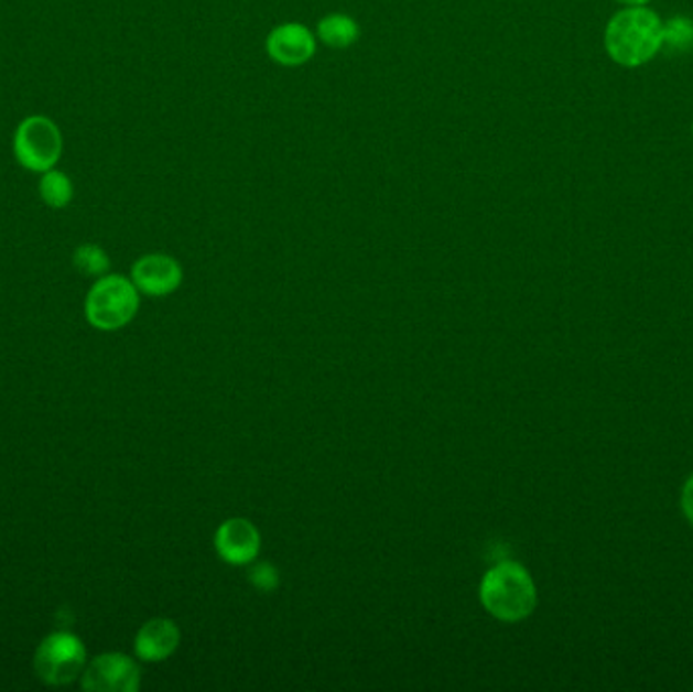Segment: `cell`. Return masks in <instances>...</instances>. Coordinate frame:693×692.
Wrapping results in <instances>:
<instances>
[{
	"instance_id": "cell-1",
	"label": "cell",
	"mask_w": 693,
	"mask_h": 692,
	"mask_svg": "<svg viewBox=\"0 0 693 692\" xmlns=\"http://www.w3.org/2000/svg\"><path fill=\"white\" fill-rule=\"evenodd\" d=\"M663 43V21L647 7H627L606 25V52L622 67L651 62Z\"/></svg>"
},
{
	"instance_id": "cell-2",
	"label": "cell",
	"mask_w": 693,
	"mask_h": 692,
	"mask_svg": "<svg viewBox=\"0 0 693 692\" xmlns=\"http://www.w3.org/2000/svg\"><path fill=\"white\" fill-rule=\"evenodd\" d=\"M479 595L483 607L507 624L530 617L538 605V590L530 571L516 561L491 566L480 581Z\"/></svg>"
},
{
	"instance_id": "cell-3",
	"label": "cell",
	"mask_w": 693,
	"mask_h": 692,
	"mask_svg": "<svg viewBox=\"0 0 693 692\" xmlns=\"http://www.w3.org/2000/svg\"><path fill=\"white\" fill-rule=\"evenodd\" d=\"M139 289L120 274H104L86 296L89 325L101 332L122 329L139 313Z\"/></svg>"
},
{
	"instance_id": "cell-4",
	"label": "cell",
	"mask_w": 693,
	"mask_h": 692,
	"mask_svg": "<svg viewBox=\"0 0 693 692\" xmlns=\"http://www.w3.org/2000/svg\"><path fill=\"white\" fill-rule=\"evenodd\" d=\"M14 159L33 173L55 169L64 153V137L47 116H29L14 132Z\"/></svg>"
},
{
	"instance_id": "cell-5",
	"label": "cell",
	"mask_w": 693,
	"mask_h": 692,
	"mask_svg": "<svg viewBox=\"0 0 693 692\" xmlns=\"http://www.w3.org/2000/svg\"><path fill=\"white\" fill-rule=\"evenodd\" d=\"M86 660H88L86 646L76 634L53 631L39 644L35 670L43 682L53 686H64L84 674Z\"/></svg>"
},
{
	"instance_id": "cell-6",
	"label": "cell",
	"mask_w": 693,
	"mask_h": 692,
	"mask_svg": "<svg viewBox=\"0 0 693 692\" xmlns=\"http://www.w3.org/2000/svg\"><path fill=\"white\" fill-rule=\"evenodd\" d=\"M82 689L89 692H137L140 668L130 656L108 652L89 662L82 674Z\"/></svg>"
},
{
	"instance_id": "cell-7",
	"label": "cell",
	"mask_w": 693,
	"mask_h": 692,
	"mask_svg": "<svg viewBox=\"0 0 693 692\" xmlns=\"http://www.w3.org/2000/svg\"><path fill=\"white\" fill-rule=\"evenodd\" d=\"M266 53L282 67H301L315 57L316 37L308 26L284 23L270 31L266 39Z\"/></svg>"
},
{
	"instance_id": "cell-8",
	"label": "cell",
	"mask_w": 693,
	"mask_h": 692,
	"mask_svg": "<svg viewBox=\"0 0 693 692\" xmlns=\"http://www.w3.org/2000/svg\"><path fill=\"white\" fill-rule=\"evenodd\" d=\"M215 551L227 564H252L262 547L260 530L246 518H229L215 532Z\"/></svg>"
},
{
	"instance_id": "cell-9",
	"label": "cell",
	"mask_w": 693,
	"mask_h": 692,
	"mask_svg": "<svg viewBox=\"0 0 693 692\" xmlns=\"http://www.w3.org/2000/svg\"><path fill=\"white\" fill-rule=\"evenodd\" d=\"M130 281L139 293L149 296H166L175 293L183 282V269L169 255H147L139 258L130 272Z\"/></svg>"
},
{
	"instance_id": "cell-10",
	"label": "cell",
	"mask_w": 693,
	"mask_h": 692,
	"mask_svg": "<svg viewBox=\"0 0 693 692\" xmlns=\"http://www.w3.org/2000/svg\"><path fill=\"white\" fill-rule=\"evenodd\" d=\"M181 629L173 619L156 617L147 621L137 634L134 652L142 662H163L177 652Z\"/></svg>"
},
{
	"instance_id": "cell-11",
	"label": "cell",
	"mask_w": 693,
	"mask_h": 692,
	"mask_svg": "<svg viewBox=\"0 0 693 692\" xmlns=\"http://www.w3.org/2000/svg\"><path fill=\"white\" fill-rule=\"evenodd\" d=\"M316 39L333 50H347L359 41V25L349 14H327L316 25Z\"/></svg>"
},
{
	"instance_id": "cell-12",
	"label": "cell",
	"mask_w": 693,
	"mask_h": 692,
	"mask_svg": "<svg viewBox=\"0 0 693 692\" xmlns=\"http://www.w3.org/2000/svg\"><path fill=\"white\" fill-rule=\"evenodd\" d=\"M39 195H41L43 204H47L53 209H64L74 199V183L62 171L50 169V171L41 173Z\"/></svg>"
},
{
	"instance_id": "cell-13",
	"label": "cell",
	"mask_w": 693,
	"mask_h": 692,
	"mask_svg": "<svg viewBox=\"0 0 693 692\" xmlns=\"http://www.w3.org/2000/svg\"><path fill=\"white\" fill-rule=\"evenodd\" d=\"M74 267L88 277H104L110 270V258L96 244H84L74 252Z\"/></svg>"
},
{
	"instance_id": "cell-14",
	"label": "cell",
	"mask_w": 693,
	"mask_h": 692,
	"mask_svg": "<svg viewBox=\"0 0 693 692\" xmlns=\"http://www.w3.org/2000/svg\"><path fill=\"white\" fill-rule=\"evenodd\" d=\"M248 579H250V583H252L256 590L266 591V593L277 590L278 585H280L278 569L274 564L268 563V561L252 563Z\"/></svg>"
},
{
	"instance_id": "cell-15",
	"label": "cell",
	"mask_w": 693,
	"mask_h": 692,
	"mask_svg": "<svg viewBox=\"0 0 693 692\" xmlns=\"http://www.w3.org/2000/svg\"><path fill=\"white\" fill-rule=\"evenodd\" d=\"M663 41L673 45H690L693 41V23L687 19H673L663 25Z\"/></svg>"
},
{
	"instance_id": "cell-16",
	"label": "cell",
	"mask_w": 693,
	"mask_h": 692,
	"mask_svg": "<svg viewBox=\"0 0 693 692\" xmlns=\"http://www.w3.org/2000/svg\"><path fill=\"white\" fill-rule=\"evenodd\" d=\"M681 508L687 516V520L693 525V475H690V479L685 482L683 491H681Z\"/></svg>"
},
{
	"instance_id": "cell-17",
	"label": "cell",
	"mask_w": 693,
	"mask_h": 692,
	"mask_svg": "<svg viewBox=\"0 0 693 692\" xmlns=\"http://www.w3.org/2000/svg\"><path fill=\"white\" fill-rule=\"evenodd\" d=\"M620 4H627V7H645L649 0H617Z\"/></svg>"
}]
</instances>
